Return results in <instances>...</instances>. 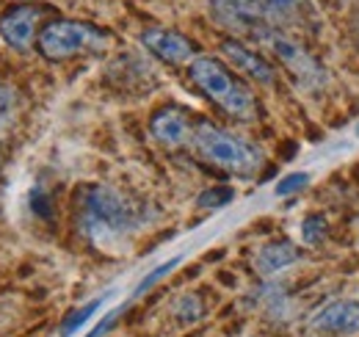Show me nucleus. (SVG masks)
I'll return each mask as SVG.
<instances>
[{
  "label": "nucleus",
  "mask_w": 359,
  "mask_h": 337,
  "mask_svg": "<svg viewBox=\"0 0 359 337\" xmlns=\"http://www.w3.org/2000/svg\"><path fill=\"white\" fill-rule=\"evenodd\" d=\"M144 224L141 208L111 185L91 183L78 191V227L97 246L125 241Z\"/></svg>",
  "instance_id": "1"
},
{
  "label": "nucleus",
  "mask_w": 359,
  "mask_h": 337,
  "mask_svg": "<svg viewBox=\"0 0 359 337\" xmlns=\"http://www.w3.org/2000/svg\"><path fill=\"white\" fill-rule=\"evenodd\" d=\"M188 78L229 119H235V122H255L257 119V114H260L257 97L219 58L196 55L188 64Z\"/></svg>",
  "instance_id": "2"
},
{
  "label": "nucleus",
  "mask_w": 359,
  "mask_h": 337,
  "mask_svg": "<svg viewBox=\"0 0 359 337\" xmlns=\"http://www.w3.org/2000/svg\"><path fill=\"white\" fill-rule=\"evenodd\" d=\"M191 147L210 166L222 168V171L232 174V177H241V180L257 177L266 166L260 147H255L252 141H246L229 130H222L213 122H196L194 125Z\"/></svg>",
  "instance_id": "3"
},
{
  "label": "nucleus",
  "mask_w": 359,
  "mask_h": 337,
  "mask_svg": "<svg viewBox=\"0 0 359 337\" xmlns=\"http://www.w3.org/2000/svg\"><path fill=\"white\" fill-rule=\"evenodd\" d=\"M111 44V34L83 20H50L39 31L36 50L47 61H69L78 55L102 53Z\"/></svg>",
  "instance_id": "4"
},
{
  "label": "nucleus",
  "mask_w": 359,
  "mask_h": 337,
  "mask_svg": "<svg viewBox=\"0 0 359 337\" xmlns=\"http://www.w3.org/2000/svg\"><path fill=\"white\" fill-rule=\"evenodd\" d=\"M255 42L263 44L269 53H273V58H276L299 84L307 86V88H318V86L326 81V72H323L320 61H318L302 42H296L293 37H287L285 31H279V28H266Z\"/></svg>",
  "instance_id": "5"
},
{
  "label": "nucleus",
  "mask_w": 359,
  "mask_h": 337,
  "mask_svg": "<svg viewBox=\"0 0 359 337\" xmlns=\"http://www.w3.org/2000/svg\"><path fill=\"white\" fill-rule=\"evenodd\" d=\"M47 8L39 3H14L0 14V39L17 53H28L45 28Z\"/></svg>",
  "instance_id": "6"
},
{
  "label": "nucleus",
  "mask_w": 359,
  "mask_h": 337,
  "mask_svg": "<svg viewBox=\"0 0 359 337\" xmlns=\"http://www.w3.org/2000/svg\"><path fill=\"white\" fill-rule=\"evenodd\" d=\"M210 17L219 28L229 31L232 37L257 39L266 28H271L269 20L257 11L252 0H210Z\"/></svg>",
  "instance_id": "7"
},
{
  "label": "nucleus",
  "mask_w": 359,
  "mask_h": 337,
  "mask_svg": "<svg viewBox=\"0 0 359 337\" xmlns=\"http://www.w3.org/2000/svg\"><path fill=\"white\" fill-rule=\"evenodd\" d=\"M141 44L147 47V53H152L158 61L169 67H188L199 55L196 44L172 28H147L141 34Z\"/></svg>",
  "instance_id": "8"
},
{
  "label": "nucleus",
  "mask_w": 359,
  "mask_h": 337,
  "mask_svg": "<svg viewBox=\"0 0 359 337\" xmlns=\"http://www.w3.org/2000/svg\"><path fill=\"white\" fill-rule=\"evenodd\" d=\"M310 326L323 335H359V298H334L318 307L310 318Z\"/></svg>",
  "instance_id": "9"
},
{
  "label": "nucleus",
  "mask_w": 359,
  "mask_h": 337,
  "mask_svg": "<svg viewBox=\"0 0 359 337\" xmlns=\"http://www.w3.org/2000/svg\"><path fill=\"white\" fill-rule=\"evenodd\" d=\"M149 133H152V138L161 147H166V150H182L194 138V122L188 119V114L182 108L166 105V108H158L149 117Z\"/></svg>",
  "instance_id": "10"
},
{
  "label": "nucleus",
  "mask_w": 359,
  "mask_h": 337,
  "mask_svg": "<svg viewBox=\"0 0 359 337\" xmlns=\"http://www.w3.org/2000/svg\"><path fill=\"white\" fill-rule=\"evenodd\" d=\"M222 55H224L226 64H229L235 72L252 78L255 84H263V86L276 84V70H273V64H271L269 58H263L255 47L238 42V39H224V42H222Z\"/></svg>",
  "instance_id": "11"
},
{
  "label": "nucleus",
  "mask_w": 359,
  "mask_h": 337,
  "mask_svg": "<svg viewBox=\"0 0 359 337\" xmlns=\"http://www.w3.org/2000/svg\"><path fill=\"white\" fill-rule=\"evenodd\" d=\"M302 260V249L290 241H271L266 246H260V252L255 254V271L260 277H276L279 271L290 268L293 263Z\"/></svg>",
  "instance_id": "12"
},
{
  "label": "nucleus",
  "mask_w": 359,
  "mask_h": 337,
  "mask_svg": "<svg viewBox=\"0 0 359 337\" xmlns=\"http://www.w3.org/2000/svg\"><path fill=\"white\" fill-rule=\"evenodd\" d=\"M252 3L269 20L271 28H279V25L293 22L302 14V8H304V0H252Z\"/></svg>",
  "instance_id": "13"
},
{
  "label": "nucleus",
  "mask_w": 359,
  "mask_h": 337,
  "mask_svg": "<svg viewBox=\"0 0 359 337\" xmlns=\"http://www.w3.org/2000/svg\"><path fill=\"white\" fill-rule=\"evenodd\" d=\"M326 238H329V218L323 213L304 216V221H302V244L310 246V249H318V246L326 244Z\"/></svg>",
  "instance_id": "14"
},
{
  "label": "nucleus",
  "mask_w": 359,
  "mask_h": 337,
  "mask_svg": "<svg viewBox=\"0 0 359 337\" xmlns=\"http://www.w3.org/2000/svg\"><path fill=\"white\" fill-rule=\"evenodd\" d=\"M172 310H175V318H177L180 324L191 326V324L202 321V315H205V301H202L199 293H182L177 301H175Z\"/></svg>",
  "instance_id": "15"
},
{
  "label": "nucleus",
  "mask_w": 359,
  "mask_h": 337,
  "mask_svg": "<svg viewBox=\"0 0 359 337\" xmlns=\"http://www.w3.org/2000/svg\"><path fill=\"white\" fill-rule=\"evenodd\" d=\"M232 199H235V188L232 185H213V188H205L196 197V208H202V211H219V208H226Z\"/></svg>",
  "instance_id": "16"
},
{
  "label": "nucleus",
  "mask_w": 359,
  "mask_h": 337,
  "mask_svg": "<svg viewBox=\"0 0 359 337\" xmlns=\"http://www.w3.org/2000/svg\"><path fill=\"white\" fill-rule=\"evenodd\" d=\"M105 304V298H91L89 304H83V307H78L75 312H69L67 318H64V324H61V337H72L86 321H89L91 315L100 310Z\"/></svg>",
  "instance_id": "17"
},
{
  "label": "nucleus",
  "mask_w": 359,
  "mask_h": 337,
  "mask_svg": "<svg viewBox=\"0 0 359 337\" xmlns=\"http://www.w3.org/2000/svg\"><path fill=\"white\" fill-rule=\"evenodd\" d=\"M180 263H182V257H180V254H177V257H172V260H166V263H161L158 268H152V271H149V274H147V277H144V279H141V282L135 285L133 298H138V296H144V293H147V291H149V288H152V285H155V282H161L163 277H169V274H172V271L177 268Z\"/></svg>",
  "instance_id": "18"
},
{
  "label": "nucleus",
  "mask_w": 359,
  "mask_h": 337,
  "mask_svg": "<svg viewBox=\"0 0 359 337\" xmlns=\"http://www.w3.org/2000/svg\"><path fill=\"white\" fill-rule=\"evenodd\" d=\"M310 171H293V174H285L276 185H273V194L276 197H293V194H299V191H304L307 185H310Z\"/></svg>",
  "instance_id": "19"
},
{
  "label": "nucleus",
  "mask_w": 359,
  "mask_h": 337,
  "mask_svg": "<svg viewBox=\"0 0 359 337\" xmlns=\"http://www.w3.org/2000/svg\"><path fill=\"white\" fill-rule=\"evenodd\" d=\"M122 312H125V307H116V310H111V312H108V315H105V318H102V321H100V324L91 329V335H86V337H105L108 332H111V326H114V324L122 318Z\"/></svg>",
  "instance_id": "20"
},
{
  "label": "nucleus",
  "mask_w": 359,
  "mask_h": 337,
  "mask_svg": "<svg viewBox=\"0 0 359 337\" xmlns=\"http://www.w3.org/2000/svg\"><path fill=\"white\" fill-rule=\"evenodd\" d=\"M14 105H17V91H14V86L0 84V117L8 114Z\"/></svg>",
  "instance_id": "21"
},
{
  "label": "nucleus",
  "mask_w": 359,
  "mask_h": 337,
  "mask_svg": "<svg viewBox=\"0 0 359 337\" xmlns=\"http://www.w3.org/2000/svg\"><path fill=\"white\" fill-rule=\"evenodd\" d=\"M31 208H34V213H39V216H50V202H47V197L39 188L31 194Z\"/></svg>",
  "instance_id": "22"
},
{
  "label": "nucleus",
  "mask_w": 359,
  "mask_h": 337,
  "mask_svg": "<svg viewBox=\"0 0 359 337\" xmlns=\"http://www.w3.org/2000/svg\"><path fill=\"white\" fill-rule=\"evenodd\" d=\"M354 133H357V138H359V125H357V130H354Z\"/></svg>",
  "instance_id": "23"
}]
</instances>
